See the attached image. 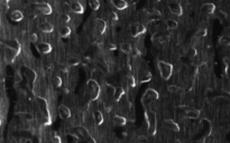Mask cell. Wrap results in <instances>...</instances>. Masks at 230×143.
Listing matches in <instances>:
<instances>
[{
    "label": "cell",
    "mask_w": 230,
    "mask_h": 143,
    "mask_svg": "<svg viewBox=\"0 0 230 143\" xmlns=\"http://www.w3.org/2000/svg\"><path fill=\"white\" fill-rule=\"evenodd\" d=\"M70 35H71V28H70L69 26H63L60 29V36L62 38H68Z\"/></svg>",
    "instance_id": "obj_21"
},
{
    "label": "cell",
    "mask_w": 230,
    "mask_h": 143,
    "mask_svg": "<svg viewBox=\"0 0 230 143\" xmlns=\"http://www.w3.org/2000/svg\"><path fill=\"white\" fill-rule=\"evenodd\" d=\"M168 8H170V11L172 12L173 15L181 16V15L183 13L182 6H181L177 1H171V2H168Z\"/></svg>",
    "instance_id": "obj_6"
},
{
    "label": "cell",
    "mask_w": 230,
    "mask_h": 143,
    "mask_svg": "<svg viewBox=\"0 0 230 143\" xmlns=\"http://www.w3.org/2000/svg\"><path fill=\"white\" fill-rule=\"evenodd\" d=\"M15 81H16L17 83L22 82V75H20V73H19V72L15 73Z\"/></svg>",
    "instance_id": "obj_41"
},
{
    "label": "cell",
    "mask_w": 230,
    "mask_h": 143,
    "mask_svg": "<svg viewBox=\"0 0 230 143\" xmlns=\"http://www.w3.org/2000/svg\"><path fill=\"white\" fill-rule=\"evenodd\" d=\"M61 19H62V21H64V23H69L70 20H71V18H70L68 15H62Z\"/></svg>",
    "instance_id": "obj_42"
},
{
    "label": "cell",
    "mask_w": 230,
    "mask_h": 143,
    "mask_svg": "<svg viewBox=\"0 0 230 143\" xmlns=\"http://www.w3.org/2000/svg\"><path fill=\"white\" fill-rule=\"evenodd\" d=\"M157 98H158V93L153 88H148V90H146V92L144 93V95L141 97V104L144 106H147V105L152 104L153 102H155Z\"/></svg>",
    "instance_id": "obj_3"
},
{
    "label": "cell",
    "mask_w": 230,
    "mask_h": 143,
    "mask_svg": "<svg viewBox=\"0 0 230 143\" xmlns=\"http://www.w3.org/2000/svg\"><path fill=\"white\" fill-rule=\"evenodd\" d=\"M23 18H24L23 12L19 11V10H14V11L10 13V19H12V21L18 23V21H22Z\"/></svg>",
    "instance_id": "obj_17"
},
{
    "label": "cell",
    "mask_w": 230,
    "mask_h": 143,
    "mask_svg": "<svg viewBox=\"0 0 230 143\" xmlns=\"http://www.w3.org/2000/svg\"><path fill=\"white\" fill-rule=\"evenodd\" d=\"M187 55H189V57H191V58H195L196 56H198V50H196V48L192 47L189 49V51H187Z\"/></svg>",
    "instance_id": "obj_35"
},
{
    "label": "cell",
    "mask_w": 230,
    "mask_h": 143,
    "mask_svg": "<svg viewBox=\"0 0 230 143\" xmlns=\"http://www.w3.org/2000/svg\"><path fill=\"white\" fill-rule=\"evenodd\" d=\"M37 49L41 54H48L52 51V46L48 43H41L37 45Z\"/></svg>",
    "instance_id": "obj_11"
},
{
    "label": "cell",
    "mask_w": 230,
    "mask_h": 143,
    "mask_svg": "<svg viewBox=\"0 0 230 143\" xmlns=\"http://www.w3.org/2000/svg\"><path fill=\"white\" fill-rule=\"evenodd\" d=\"M167 91L170 93H177L180 91V87L176 85H170V86H167Z\"/></svg>",
    "instance_id": "obj_38"
},
{
    "label": "cell",
    "mask_w": 230,
    "mask_h": 143,
    "mask_svg": "<svg viewBox=\"0 0 230 143\" xmlns=\"http://www.w3.org/2000/svg\"><path fill=\"white\" fill-rule=\"evenodd\" d=\"M218 15H219V17H220L221 19H227V17H228V16H227V13H225L223 11H219Z\"/></svg>",
    "instance_id": "obj_45"
},
{
    "label": "cell",
    "mask_w": 230,
    "mask_h": 143,
    "mask_svg": "<svg viewBox=\"0 0 230 143\" xmlns=\"http://www.w3.org/2000/svg\"><path fill=\"white\" fill-rule=\"evenodd\" d=\"M37 7H38V9L41 10V12H42L43 15H51L52 11H53L52 7H51L48 3H46V2H38V3H37Z\"/></svg>",
    "instance_id": "obj_9"
},
{
    "label": "cell",
    "mask_w": 230,
    "mask_h": 143,
    "mask_svg": "<svg viewBox=\"0 0 230 143\" xmlns=\"http://www.w3.org/2000/svg\"><path fill=\"white\" fill-rule=\"evenodd\" d=\"M87 85H88V91H89V95L91 97V100L95 101L100 95V86H99V84L97 83L95 81H93V80H90Z\"/></svg>",
    "instance_id": "obj_4"
},
{
    "label": "cell",
    "mask_w": 230,
    "mask_h": 143,
    "mask_svg": "<svg viewBox=\"0 0 230 143\" xmlns=\"http://www.w3.org/2000/svg\"><path fill=\"white\" fill-rule=\"evenodd\" d=\"M39 28H41V30L43 33H47V34H49V33H52L54 30V26L51 24V23H47V21H44L43 24H41Z\"/></svg>",
    "instance_id": "obj_18"
},
{
    "label": "cell",
    "mask_w": 230,
    "mask_h": 143,
    "mask_svg": "<svg viewBox=\"0 0 230 143\" xmlns=\"http://www.w3.org/2000/svg\"><path fill=\"white\" fill-rule=\"evenodd\" d=\"M58 114L63 120H68L69 118H71V111H70L69 107L65 106V105L58 106Z\"/></svg>",
    "instance_id": "obj_8"
},
{
    "label": "cell",
    "mask_w": 230,
    "mask_h": 143,
    "mask_svg": "<svg viewBox=\"0 0 230 143\" xmlns=\"http://www.w3.org/2000/svg\"><path fill=\"white\" fill-rule=\"evenodd\" d=\"M81 63H83V64H89L90 63V58L89 57H87V56H83L82 58H81Z\"/></svg>",
    "instance_id": "obj_43"
},
{
    "label": "cell",
    "mask_w": 230,
    "mask_h": 143,
    "mask_svg": "<svg viewBox=\"0 0 230 143\" xmlns=\"http://www.w3.org/2000/svg\"><path fill=\"white\" fill-rule=\"evenodd\" d=\"M93 120H94V123L97 125H101L103 123V115L100 111H95L93 113Z\"/></svg>",
    "instance_id": "obj_20"
},
{
    "label": "cell",
    "mask_w": 230,
    "mask_h": 143,
    "mask_svg": "<svg viewBox=\"0 0 230 143\" xmlns=\"http://www.w3.org/2000/svg\"><path fill=\"white\" fill-rule=\"evenodd\" d=\"M111 3L114 5V7H115L116 9H118V10H124V9H126L127 7H128V3H127L125 0H114V1H111Z\"/></svg>",
    "instance_id": "obj_14"
},
{
    "label": "cell",
    "mask_w": 230,
    "mask_h": 143,
    "mask_svg": "<svg viewBox=\"0 0 230 143\" xmlns=\"http://www.w3.org/2000/svg\"><path fill=\"white\" fill-rule=\"evenodd\" d=\"M207 34H208L207 29H206V28H201V29H200V30L195 34V36L196 37H199V38H201V37H206Z\"/></svg>",
    "instance_id": "obj_37"
},
{
    "label": "cell",
    "mask_w": 230,
    "mask_h": 143,
    "mask_svg": "<svg viewBox=\"0 0 230 143\" xmlns=\"http://www.w3.org/2000/svg\"><path fill=\"white\" fill-rule=\"evenodd\" d=\"M89 5H90L91 9H93V10H98L100 8V2L98 0H92V1H90Z\"/></svg>",
    "instance_id": "obj_34"
},
{
    "label": "cell",
    "mask_w": 230,
    "mask_h": 143,
    "mask_svg": "<svg viewBox=\"0 0 230 143\" xmlns=\"http://www.w3.org/2000/svg\"><path fill=\"white\" fill-rule=\"evenodd\" d=\"M165 26H166L167 29L173 30V29H176V28H177L179 24H177V21L174 20V19H167V20L165 21Z\"/></svg>",
    "instance_id": "obj_24"
},
{
    "label": "cell",
    "mask_w": 230,
    "mask_h": 143,
    "mask_svg": "<svg viewBox=\"0 0 230 143\" xmlns=\"http://www.w3.org/2000/svg\"><path fill=\"white\" fill-rule=\"evenodd\" d=\"M52 83H53V86H54L55 88H60V87L62 86V84H63V81H62V78H61L60 76H55V77L53 78Z\"/></svg>",
    "instance_id": "obj_31"
},
{
    "label": "cell",
    "mask_w": 230,
    "mask_h": 143,
    "mask_svg": "<svg viewBox=\"0 0 230 143\" xmlns=\"http://www.w3.org/2000/svg\"><path fill=\"white\" fill-rule=\"evenodd\" d=\"M25 74H26V76H27L28 80H30V81H35L36 80V73L33 69L26 67L25 68Z\"/></svg>",
    "instance_id": "obj_30"
},
{
    "label": "cell",
    "mask_w": 230,
    "mask_h": 143,
    "mask_svg": "<svg viewBox=\"0 0 230 143\" xmlns=\"http://www.w3.org/2000/svg\"><path fill=\"white\" fill-rule=\"evenodd\" d=\"M20 115H23L24 120L27 121V122H32V121L34 120V116H33L30 113H26V112H24V113H20Z\"/></svg>",
    "instance_id": "obj_36"
},
{
    "label": "cell",
    "mask_w": 230,
    "mask_h": 143,
    "mask_svg": "<svg viewBox=\"0 0 230 143\" xmlns=\"http://www.w3.org/2000/svg\"><path fill=\"white\" fill-rule=\"evenodd\" d=\"M120 50H121L122 53H125V54H130V53L133 51V47H131V45L128 44V43H122V44L120 45Z\"/></svg>",
    "instance_id": "obj_26"
},
{
    "label": "cell",
    "mask_w": 230,
    "mask_h": 143,
    "mask_svg": "<svg viewBox=\"0 0 230 143\" xmlns=\"http://www.w3.org/2000/svg\"><path fill=\"white\" fill-rule=\"evenodd\" d=\"M165 125H166V128H168L170 130H172L174 132L180 131V125L176 122H174L173 120H166L165 121Z\"/></svg>",
    "instance_id": "obj_16"
},
{
    "label": "cell",
    "mask_w": 230,
    "mask_h": 143,
    "mask_svg": "<svg viewBox=\"0 0 230 143\" xmlns=\"http://www.w3.org/2000/svg\"><path fill=\"white\" fill-rule=\"evenodd\" d=\"M157 66H158V69H160V74H161V77L164 80V81H167L170 80V77L172 76L173 74V66L170 64V63H166V61H158L157 63Z\"/></svg>",
    "instance_id": "obj_1"
},
{
    "label": "cell",
    "mask_w": 230,
    "mask_h": 143,
    "mask_svg": "<svg viewBox=\"0 0 230 143\" xmlns=\"http://www.w3.org/2000/svg\"><path fill=\"white\" fill-rule=\"evenodd\" d=\"M81 63V59L76 56H70L68 58V64L70 66H76Z\"/></svg>",
    "instance_id": "obj_28"
},
{
    "label": "cell",
    "mask_w": 230,
    "mask_h": 143,
    "mask_svg": "<svg viewBox=\"0 0 230 143\" xmlns=\"http://www.w3.org/2000/svg\"><path fill=\"white\" fill-rule=\"evenodd\" d=\"M95 29L98 30V33L100 35H103L106 29H107V23L103 19H97L95 20Z\"/></svg>",
    "instance_id": "obj_10"
},
{
    "label": "cell",
    "mask_w": 230,
    "mask_h": 143,
    "mask_svg": "<svg viewBox=\"0 0 230 143\" xmlns=\"http://www.w3.org/2000/svg\"><path fill=\"white\" fill-rule=\"evenodd\" d=\"M227 76H228V78L230 80V69H228V68H227Z\"/></svg>",
    "instance_id": "obj_48"
},
{
    "label": "cell",
    "mask_w": 230,
    "mask_h": 143,
    "mask_svg": "<svg viewBox=\"0 0 230 143\" xmlns=\"http://www.w3.org/2000/svg\"><path fill=\"white\" fill-rule=\"evenodd\" d=\"M146 115V121L148 124V134L154 135L156 133V129H157V119H156V114L153 111H148L145 113Z\"/></svg>",
    "instance_id": "obj_2"
},
{
    "label": "cell",
    "mask_w": 230,
    "mask_h": 143,
    "mask_svg": "<svg viewBox=\"0 0 230 143\" xmlns=\"http://www.w3.org/2000/svg\"><path fill=\"white\" fill-rule=\"evenodd\" d=\"M87 142H88V143H97V142H95V140H94L92 136H89V138L87 139Z\"/></svg>",
    "instance_id": "obj_46"
},
{
    "label": "cell",
    "mask_w": 230,
    "mask_h": 143,
    "mask_svg": "<svg viewBox=\"0 0 230 143\" xmlns=\"http://www.w3.org/2000/svg\"><path fill=\"white\" fill-rule=\"evenodd\" d=\"M185 115H186L187 119H198L200 116V111H198V110H190V111H186Z\"/></svg>",
    "instance_id": "obj_22"
},
{
    "label": "cell",
    "mask_w": 230,
    "mask_h": 143,
    "mask_svg": "<svg viewBox=\"0 0 230 143\" xmlns=\"http://www.w3.org/2000/svg\"><path fill=\"white\" fill-rule=\"evenodd\" d=\"M52 143H62V140L61 138L58 136L56 133H52Z\"/></svg>",
    "instance_id": "obj_39"
},
{
    "label": "cell",
    "mask_w": 230,
    "mask_h": 143,
    "mask_svg": "<svg viewBox=\"0 0 230 143\" xmlns=\"http://www.w3.org/2000/svg\"><path fill=\"white\" fill-rule=\"evenodd\" d=\"M69 6L70 9L74 13H83V11H84V8L80 3V1H75V0L74 1H70Z\"/></svg>",
    "instance_id": "obj_7"
},
{
    "label": "cell",
    "mask_w": 230,
    "mask_h": 143,
    "mask_svg": "<svg viewBox=\"0 0 230 143\" xmlns=\"http://www.w3.org/2000/svg\"><path fill=\"white\" fill-rule=\"evenodd\" d=\"M8 47H10L12 49L16 50L17 53H19V51H20V49H22V46H20L19 41H18V40H16V39H14V40H10V41H9V45H8Z\"/></svg>",
    "instance_id": "obj_23"
},
{
    "label": "cell",
    "mask_w": 230,
    "mask_h": 143,
    "mask_svg": "<svg viewBox=\"0 0 230 143\" xmlns=\"http://www.w3.org/2000/svg\"><path fill=\"white\" fill-rule=\"evenodd\" d=\"M201 9H202V11L204 12V13L211 15V13H213V12L216 11V6L213 3H204V5H202Z\"/></svg>",
    "instance_id": "obj_15"
},
{
    "label": "cell",
    "mask_w": 230,
    "mask_h": 143,
    "mask_svg": "<svg viewBox=\"0 0 230 143\" xmlns=\"http://www.w3.org/2000/svg\"><path fill=\"white\" fill-rule=\"evenodd\" d=\"M110 17H111V19H114V20H118V15H117L115 11H110Z\"/></svg>",
    "instance_id": "obj_44"
},
{
    "label": "cell",
    "mask_w": 230,
    "mask_h": 143,
    "mask_svg": "<svg viewBox=\"0 0 230 143\" xmlns=\"http://www.w3.org/2000/svg\"><path fill=\"white\" fill-rule=\"evenodd\" d=\"M37 39H38V37H37L36 34H32V35L29 36V40H30V43H33V44L37 43Z\"/></svg>",
    "instance_id": "obj_40"
},
{
    "label": "cell",
    "mask_w": 230,
    "mask_h": 143,
    "mask_svg": "<svg viewBox=\"0 0 230 143\" xmlns=\"http://www.w3.org/2000/svg\"><path fill=\"white\" fill-rule=\"evenodd\" d=\"M194 143H204V138H203V139H200V140H198V141H195Z\"/></svg>",
    "instance_id": "obj_47"
},
{
    "label": "cell",
    "mask_w": 230,
    "mask_h": 143,
    "mask_svg": "<svg viewBox=\"0 0 230 143\" xmlns=\"http://www.w3.org/2000/svg\"><path fill=\"white\" fill-rule=\"evenodd\" d=\"M124 95H125V90H124V88H121V87H119V88H116L115 95H114L115 101H120V98H121V97H122Z\"/></svg>",
    "instance_id": "obj_29"
},
{
    "label": "cell",
    "mask_w": 230,
    "mask_h": 143,
    "mask_svg": "<svg viewBox=\"0 0 230 143\" xmlns=\"http://www.w3.org/2000/svg\"><path fill=\"white\" fill-rule=\"evenodd\" d=\"M18 54H19V53H17L16 50H14V49H12L10 47H8L6 49V60H7L8 63H12Z\"/></svg>",
    "instance_id": "obj_12"
},
{
    "label": "cell",
    "mask_w": 230,
    "mask_h": 143,
    "mask_svg": "<svg viewBox=\"0 0 230 143\" xmlns=\"http://www.w3.org/2000/svg\"><path fill=\"white\" fill-rule=\"evenodd\" d=\"M106 91H107V93H108L109 95L114 96L115 95L116 88L114 87V86H111L110 84H106Z\"/></svg>",
    "instance_id": "obj_33"
},
{
    "label": "cell",
    "mask_w": 230,
    "mask_h": 143,
    "mask_svg": "<svg viewBox=\"0 0 230 143\" xmlns=\"http://www.w3.org/2000/svg\"><path fill=\"white\" fill-rule=\"evenodd\" d=\"M0 125H1V121H0Z\"/></svg>",
    "instance_id": "obj_49"
},
{
    "label": "cell",
    "mask_w": 230,
    "mask_h": 143,
    "mask_svg": "<svg viewBox=\"0 0 230 143\" xmlns=\"http://www.w3.org/2000/svg\"><path fill=\"white\" fill-rule=\"evenodd\" d=\"M144 11L146 12L147 15H150L152 17H154V16H156V17H161L162 13L161 11H158L157 9H155V8H145L144 9Z\"/></svg>",
    "instance_id": "obj_25"
},
{
    "label": "cell",
    "mask_w": 230,
    "mask_h": 143,
    "mask_svg": "<svg viewBox=\"0 0 230 143\" xmlns=\"http://www.w3.org/2000/svg\"><path fill=\"white\" fill-rule=\"evenodd\" d=\"M139 83H147L152 81V74L147 71H143L139 74V78H138Z\"/></svg>",
    "instance_id": "obj_13"
},
{
    "label": "cell",
    "mask_w": 230,
    "mask_h": 143,
    "mask_svg": "<svg viewBox=\"0 0 230 143\" xmlns=\"http://www.w3.org/2000/svg\"><path fill=\"white\" fill-rule=\"evenodd\" d=\"M127 84H128V87H130V88L136 87V80H135V77L131 76V75H129L127 77Z\"/></svg>",
    "instance_id": "obj_32"
},
{
    "label": "cell",
    "mask_w": 230,
    "mask_h": 143,
    "mask_svg": "<svg viewBox=\"0 0 230 143\" xmlns=\"http://www.w3.org/2000/svg\"><path fill=\"white\" fill-rule=\"evenodd\" d=\"M219 44L222 46H230V36L225 35L219 38Z\"/></svg>",
    "instance_id": "obj_27"
},
{
    "label": "cell",
    "mask_w": 230,
    "mask_h": 143,
    "mask_svg": "<svg viewBox=\"0 0 230 143\" xmlns=\"http://www.w3.org/2000/svg\"><path fill=\"white\" fill-rule=\"evenodd\" d=\"M146 33V27L140 23H135L130 27V35L133 37H138L140 35H144Z\"/></svg>",
    "instance_id": "obj_5"
},
{
    "label": "cell",
    "mask_w": 230,
    "mask_h": 143,
    "mask_svg": "<svg viewBox=\"0 0 230 143\" xmlns=\"http://www.w3.org/2000/svg\"><path fill=\"white\" fill-rule=\"evenodd\" d=\"M112 122H114V124L117 125V126H124V125H126L127 120H126V118H124V116L116 115V116H114Z\"/></svg>",
    "instance_id": "obj_19"
}]
</instances>
